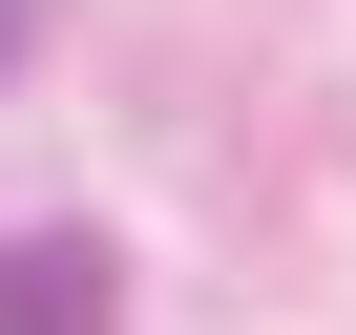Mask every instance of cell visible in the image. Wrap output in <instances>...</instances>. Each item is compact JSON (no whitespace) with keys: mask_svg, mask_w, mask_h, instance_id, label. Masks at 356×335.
I'll list each match as a JSON object with an SVG mask.
<instances>
[{"mask_svg":"<svg viewBox=\"0 0 356 335\" xmlns=\"http://www.w3.org/2000/svg\"><path fill=\"white\" fill-rule=\"evenodd\" d=\"M0 335H105V252H84V231L0 252Z\"/></svg>","mask_w":356,"mask_h":335,"instance_id":"1","label":"cell"},{"mask_svg":"<svg viewBox=\"0 0 356 335\" xmlns=\"http://www.w3.org/2000/svg\"><path fill=\"white\" fill-rule=\"evenodd\" d=\"M22 22H42V0H0V63H22Z\"/></svg>","mask_w":356,"mask_h":335,"instance_id":"2","label":"cell"}]
</instances>
